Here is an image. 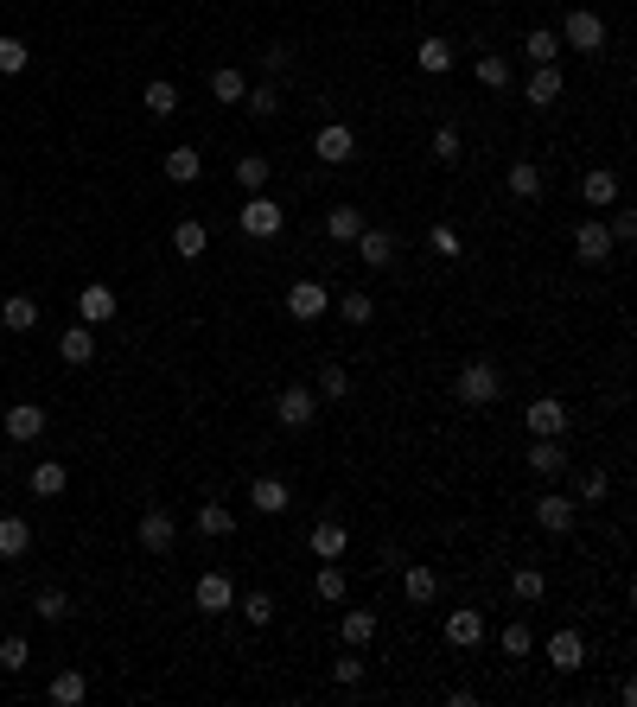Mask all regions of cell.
I'll list each match as a JSON object with an SVG mask.
<instances>
[{
    "mask_svg": "<svg viewBox=\"0 0 637 707\" xmlns=\"http://www.w3.org/2000/svg\"><path fill=\"white\" fill-rule=\"evenodd\" d=\"M453 395H459V408H491L497 395H504V370H497L491 357H472V364L459 370V383H453Z\"/></svg>",
    "mask_w": 637,
    "mask_h": 707,
    "instance_id": "cell-1",
    "label": "cell"
},
{
    "mask_svg": "<svg viewBox=\"0 0 637 707\" xmlns=\"http://www.w3.org/2000/svg\"><path fill=\"white\" fill-rule=\"evenodd\" d=\"M281 223H287V211H281L268 192H249V198H243V236L268 243V236H281Z\"/></svg>",
    "mask_w": 637,
    "mask_h": 707,
    "instance_id": "cell-2",
    "label": "cell"
},
{
    "mask_svg": "<svg viewBox=\"0 0 637 707\" xmlns=\"http://www.w3.org/2000/svg\"><path fill=\"white\" fill-rule=\"evenodd\" d=\"M561 45H574V51H593L599 58V45H606V20H599L593 7H574L561 20Z\"/></svg>",
    "mask_w": 637,
    "mask_h": 707,
    "instance_id": "cell-3",
    "label": "cell"
},
{
    "mask_svg": "<svg viewBox=\"0 0 637 707\" xmlns=\"http://www.w3.org/2000/svg\"><path fill=\"white\" fill-rule=\"evenodd\" d=\"M523 427L536 440H561L567 434V402H561V395H536V402L523 408Z\"/></svg>",
    "mask_w": 637,
    "mask_h": 707,
    "instance_id": "cell-4",
    "label": "cell"
},
{
    "mask_svg": "<svg viewBox=\"0 0 637 707\" xmlns=\"http://www.w3.org/2000/svg\"><path fill=\"white\" fill-rule=\"evenodd\" d=\"M192 606H198V612H211V618H217V612H230V606H236V580L223 574V567L198 574V580H192Z\"/></svg>",
    "mask_w": 637,
    "mask_h": 707,
    "instance_id": "cell-5",
    "label": "cell"
},
{
    "mask_svg": "<svg viewBox=\"0 0 637 707\" xmlns=\"http://www.w3.org/2000/svg\"><path fill=\"white\" fill-rule=\"evenodd\" d=\"M612 230H606V223H599V217H580L574 223V255H580V262H587V268H599V262H612Z\"/></svg>",
    "mask_w": 637,
    "mask_h": 707,
    "instance_id": "cell-6",
    "label": "cell"
},
{
    "mask_svg": "<svg viewBox=\"0 0 637 707\" xmlns=\"http://www.w3.org/2000/svg\"><path fill=\"white\" fill-rule=\"evenodd\" d=\"M287 313H294L300 325H313V319L332 313V293H325L319 281H294V287H287Z\"/></svg>",
    "mask_w": 637,
    "mask_h": 707,
    "instance_id": "cell-7",
    "label": "cell"
},
{
    "mask_svg": "<svg viewBox=\"0 0 637 707\" xmlns=\"http://www.w3.org/2000/svg\"><path fill=\"white\" fill-rule=\"evenodd\" d=\"M319 408H325L319 395L294 383V389H281V402H274V421H281V427H313V415H319Z\"/></svg>",
    "mask_w": 637,
    "mask_h": 707,
    "instance_id": "cell-8",
    "label": "cell"
},
{
    "mask_svg": "<svg viewBox=\"0 0 637 707\" xmlns=\"http://www.w3.org/2000/svg\"><path fill=\"white\" fill-rule=\"evenodd\" d=\"M536 523L548 529V536H567V529L580 523V504H574V497H561V491H542L536 497Z\"/></svg>",
    "mask_w": 637,
    "mask_h": 707,
    "instance_id": "cell-9",
    "label": "cell"
},
{
    "mask_svg": "<svg viewBox=\"0 0 637 707\" xmlns=\"http://www.w3.org/2000/svg\"><path fill=\"white\" fill-rule=\"evenodd\" d=\"M313 153L325 166H344V160H357V134L344 128V122H325L319 134H313Z\"/></svg>",
    "mask_w": 637,
    "mask_h": 707,
    "instance_id": "cell-10",
    "label": "cell"
},
{
    "mask_svg": "<svg viewBox=\"0 0 637 707\" xmlns=\"http://www.w3.org/2000/svg\"><path fill=\"white\" fill-rule=\"evenodd\" d=\"M45 421H51V415H45L39 402H13L7 415H0V427H7V440H20V446H26V440H39V434H45Z\"/></svg>",
    "mask_w": 637,
    "mask_h": 707,
    "instance_id": "cell-11",
    "label": "cell"
},
{
    "mask_svg": "<svg viewBox=\"0 0 637 707\" xmlns=\"http://www.w3.org/2000/svg\"><path fill=\"white\" fill-rule=\"evenodd\" d=\"M172 542H179L172 510H141V548H147V555H172Z\"/></svg>",
    "mask_w": 637,
    "mask_h": 707,
    "instance_id": "cell-12",
    "label": "cell"
},
{
    "mask_svg": "<svg viewBox=\"0 0 637 707\" xmlns=\"http://www.w3.org/2000/svg\"><path fill=\"white\" fill-rule=\"evenodd\" d=\"M115 313H122V306H115V287H102V281H90L77 293V319L83 325H109Z\"/></svg>",
    "mask_w": 637,
    "mask_h": 707,
    "instance_id": "cell-13",
    "label": "cell"
},
{
    "mask_svg": "<svg viewBox=\"0 0 637 707\" xmlns=\"http://www.w3.org/2000/svg\"><path fill=\"white\" fill-rule=\"evenodd\" d=\"M351 249H357V262H364V268H395V236L389 230H370V223H364Z\"/></svg>",
    "mask_w": 637,
    "mask_h": 707,
    "instance_id": "cell-14",
    "label": "cell"
},
{
    "mask_svg": "<svg viewBox=\"0 0 637 707\" xmlns=\"http://www.w3.org/2000/svg\"><path fill=\"white\" fill-rule=\"evenodd\" d=\"M446 644H453V650H472V644H485V612H472V606L446 612Z\"/></svg>",
    "mask_w": 637,
    "mask_h": 707,
    "instance_id": "cell-15",
    "label": "cell"
},
{
    "mask_svg": "<svg viewBox=\"0 0 637 707\" xmlns=\"http://www.w3.org/2000/svg\"><path fill=\"white\" fill-rule=\"evenodd\" d=\"M287 504H294L287 478H255V485H249V510H255V516H281Z\"/></svg>",
    "mask_w": 637,
    "mask_h": 707,
    "instance_id": "cell-16",
    "label": "cell"
},
{
    "mask_svg": "<svg viewBox=\"0 0 637 707\" xmlns=\"http://www.w3.org/2000/svg\"><path fill=\"white\" fill-rule=\"evenodd\" d=\"M58 357H64V364H77V370H83V364H96V325H83V319H77L71 332L58 338Z\"/></svg>",
    "mask_w": 637,
    "mask_h": 707,
    "instance_id": "cell-17",
    "label": "cell"
},
{
    "mask_svg": "<svg viewBox=\"0 0 637 707\" xmlns=\"http://www.w3.org/2000/svg\"><path fill=\"white\" fill-rule=\"evenodd\" d=\"M26 485H32V497H64L71 472H64V459H39V465L26 472Z\"/></svg>",
    "mask_w": 637,
    "mask_h": 707,
    "instance_id": "cell-18",
    "label": "cell"
},
{
    "mask_svg": "<svg viewBox=\"0 0 637 707\" xmlns=\"http://www.w3.org/2000/svg\"><path fill=\"white\" fill-rule=\"evenodd\" d=\"M0 325H7V332H32V325H39V300H32V293H7V300H0Z\"/></svg>",
    "mask_w": 637,
    "mask_h": 707,
    "instance_id": "cell-19",
    "label": "cell"
},
{
    "mask_svg": "<svg viewBox=\"0 0 637 707\" xmlns=\"http://www.w3.org/2000/svg\"><path fill=\"white\" fill-rule=\"evenodd\" d=\"M344 548H351V529H344V523H332V516L313 523V555L319 561H344Z\"/></svg>",
    "mask_w": 637,
    "mask_h": 707,
    "instance_id": "cell-20",
    "label": "cell"
},
{
    "mask_svg": "<svg viewBox=\"0 0 637 707\" xmlns=\"http://www.w3.org/2000/svg\"><path fill=\"white\" fill-rule=\"evenodd\" d=\"M523 102H536V109H548V102H561V71L555 64H536L523 83Z\"/></svg>",
    "mask_w": 637,
    "mask_h": 707,
    "instance_id": "cell-21",
    "label": "cell"
},
{
    "mask_svg": "<svg viewBox=\"0 0 637 707\" xmlns=\"http://www.w3.org/2000/svg\"><path fill=\"white\" fill-rule=\"evenodd\" d=\"M172 249H179L185 262H198V255L211 249V230H204L198 217H179V223H172Z\"/></svg>",
    "mask_w": 637,
    "mask_h": 707,
    "instance_id": "cell-22",
    "label": "cell"
},
{
    "mask_svg": "<svg viewBox=\"0 0 637 707\" xmlns=\"http://www.w3.org/2000/svg\"><path fill=\"white\" fill-rule=\"evenodd\" d=\"M548 663H555V669H580V663H587V637H580V631H555V637H548Z\"/></svg>",
    "mask_w": 637,
    "mask_h": 707,
    "instance_id": "cell-23",
    "label": "cell"
},
{
    "mask_svg": "<svg viewBox=\"0 0 637 707\" xmlns=\"http://www.w3.org/2000/svg\"><path fill=\"white\" fill-rule=\"evenodd\" d=\"M141 109L153 115V122H166V115H179V83H166V77H153L147 90H141Z\"/></svg>",
    "mask_w": 637,
    "mask_h": 707,
    "instance_id": "cell-24",
    "label": "cell"
},
{
    "mask_svg": "<svg viewBox=\"0 0 637 707\" xmlns=\"http://www.w3.org/2000/svg\"><path fill=\"white\" fill-rule=\"evenodd\" d=\"M415 64H421L427 77H446V71H453V39H440V32H434V39H421L415 45Z\"/></svg>",
    "mask_w": 637,
    "mask_h": 707,
    "instance_id": "cell-25",
    "label": "cell"
},
{
    "mask_svg": "<svg viewBox=\"0 0 637 707\" xmlns=\"http://www.w3.org/2000/svg\"><path fill=\"white\" fill-rule=\"evenodd\" d=\"M529 472H536V478H561L567 472V446L561 440H536V446H529Z\"/></svg>",
    "mask_w": 637,
    "mask_h": 707,
    "instance_id": "cell-26",
    "label": "cell"
},
{
    "mask_svg": "<svg viewBox=\"0 0 637 707\" xmlns=\"http://www.w3.org/2000/svg\"><path fill=\"white\" fill-rule=\"evenodd\" d=\"M32 548V523L26 516H0V561H20Z\"/></svg>",
    "mask_w": 637,
    "mask_h": 707,
    "instance_id": "cell-27",
    "label": "cell"
},
{
    "mask_svg": "<svg viewBox=\"0 0 637 707\" xmlns=\"http://www.w3.org/2000/svg\"><path fill=\"white\" fill-rule=\"evenodd\" d=\"M357 230H364V211H357V204H332V211H325V236H332V243H357Z\"/></svg>",
    "mask_w": 637,
    "mask_h": 707,
    "instance_id": "cell-28",
    "label": "cell"
},
{
    "mask_svg": "<svg viewBox=\"0 0 637 707\" xmlns=\"http://www.w3.org/2000/svg\"><path fill=\"white\" fill-rule=\"evenodd\" d=\"M402 593H408V606H434V593H440V574L415 561V567L402 574Z\"/></svg>",
    "mask_w": 637,
    "mask_h": 707,
    "instance_id": "cell-29",
    "label": "cell"
},
{
    "mask_svg": "<svg viewBox=\"0 0 637 707\" xmlns=\"http://www.w3.org/2000/svg\"><path fill=\"white\" fill-rule=\"evenodd\" d=\"M243 109L255 115V122H274V115H281V83H249V96H243Z\"/></svg>",
    "mask_w": 637,
    "mask_h": 707,
    "instance_id": "cell-30",
    "label": "cell"
},
{
    "mask_svg": "<svg viewBox=\"0 0 637 707\" xmlns=\"http://www.w3.org/2000/svg\"><path fill=\"white\" fill-rule=\"evenodd\" d=\"M166 179H172V185L204 179V153H198V147H172V153H166Z\"/></svg>",
    "mask_w": 637,
    "mask_h": 707,
    "instance_id": "cell-31",
    "label": "cell"
},
{
    "mask_svg": "<svg viewBox=\"0 0 637 707\" xmlns=\"http://www.w3.org/2000/svg\"><path fill=\"white\" fill-rule=\"evenodd\" d=\"M504 185H510V198H523V204H536V198H542V166H536V160H516V166H510V179H504Z\"/></svg>",
    "mask_w": 637,
    "mask_h": 707,
    "instance_id": "cell-32",
    "label": "cell"
},
{
    "mask_svg": "<svg viewBox=\"0 0 637 707\" xmlns=\"http://www.w3.org/2000/svg\"><path fill=\"white\" fill-rule=\"evenodd\" d=\"M580 198H587V204H618V172L612 166H593L587 179H580Z\"/></svg>",
    "mask_w": 637,
    "mask_h": 707,
    "instance_id": "cell-33",
    "label": "cell"
},
{
    "mask_svg": "<svg viewBox=\"0 0 637 707\" xmlns=\"http://www.w3.org/2000/svg\"><path fill=\"white\" fill-rule=\"evenodd\" d=\"M268 153H236V185H243V192H268Z\"/></svg>",
    "mask_w": 637,
    "mask_h": 707,
    "instance_id": "cell-34",
    "label": "cell"
},
{
    "mask_svg": "<svg viewBox=\"0 0 637 707\" xmlns=\"http://www.w3.org/2000/svg\"><path fill=\"white\" fill-rule=\"evenodd\" d=\"M51 701H58V707L90 701V676H83V669H64V676H51Z\"/></svg>",
    "mask_w": 637,
    "mask_h": 707,
    "instance_id": "cell-35",
    "label": "cell"
},
{
    "mask_svg": "<svg viewBox=\"0 0 637 707\" xmlns=\"http://www.w3.org/2000/svg\"><path fill=\"white\" fill-rule=\"evenodd\" d=\"M523 58H529V64H555V58H561V32L536 26V32L523 39Z\"/></svg>",
    "mask_w": 637,
    "mask_h": 707,
    "instance_id": "cell-36",
    "label": "cell"
},
{
    "mask_svg": "<svg viewBox=\"0 0 637 707\" xmlns=\"http://www.w3.org/2000/svg\"><path fill=\"white\" fill-rule=\"evenodd\" d=\"M510 593L523 599V606H536V599L548 593V574H542V567H516V574H510Z\"/></svg>",
    "mask_w": 637,
    "mask_h": 707,
    "instance_id": "cell-37",
    "label": "cell"
},
{
    "mask_svg": "<svg viewBox=\"0 0 637 707\" xmlns=\"http://www.w3.org/2000/svg\"><path fill=\"white\" fill-rule=\"evenodd\" d=\"M332 306L344 313V325H370V319H376V300H370L364 287H351V293H344V300H332Z\"/></svg>",
    "mask_w": 637,
    "mask_h": 707,
    "instance_id": "cell-38",
    "label": "cell"
},
{
    "mask_svg": "<svg viewBox=\"0 0 637 707\" xmlns=\"http://www.w3.org/2000/svg\"><path fill=\"white\" fill-rule=\"evenodd\" d=\"M192 523H198V536H230V529H236V510H223V504H204L198 516H192Z\"/></svg>",
    "mask_w": 637,
    "mask_h": 707,
    "instance_id": "cell-39",
    "label": "cell"
},
{
    "mask_svg": "<svg viewBox=\"0 0 637 707\" xmlns=\"http://www.w3.org/2000/svg\"><path fill=\"white\" fill-rule=\"evenodd\" d=\"M344 650H364L370 637H376V612H344Z\"/></svg>",
    "mask_w": 637,
    "mask_h": 707,
    "instance_id": "cell-40",
    "label": "cell"
},
{
    "mask_svg": "<svg viewBox=\"0 0 637 707\" xmlns=\"http://www.w3.org/2000/svg\"><path fill=\"white\" fill-rule=\"evenodd\" d=\"M211 96H217V102H243V96H249L243 71H236V64H223V71H211Z\"/></svg>",
    "mask_w": 637,
    "mask_h": 707,
    "instance_id": "cell-41",
    "label": "cell"
},
{
    "mask_svg": "<svg viewBox=\"0 0 637 707\" xmlns=\"http://www.w3.org/2000/svg\"><path fill=\"white\" fill-rule=\"evenodd\" d=\"M313 395H319V402H344V395H351V370H344V364H325Z\"/></svg>",
    "mask_w": 637,
    "mask_h": 707,
    "instance_id": "cell-42",
    "label": "cell"
},
{
    "mask_svg": "<svg viewBox=\"0 0 637 707\" xmlns=\"http://www.w3.org/2000/svg\"><path fill=\"white\" fill-rule=\"evenodd\" d=\"M32 612H39L45 625H58V618H71V599H64V586H39V599H32Z\"/></svg>",
    "mask_w": 637,
    "mask_h": 707,
    "instance_id": "cell-43",
    "label": "cell"
},
{
    "mask_svg": "<svg viewBox=\"0 0 637 707\" xmlns=\"http://www.w3.org/2000/svg\"><path fill=\"white\" fill-rule=\"evenodd\" d=\"M497 644H504V657H516V663H523L529 650H536V631H529L523 618H516V625H504V631H497Z\"/></svg>",
    "mask_w": 637,
    "mask_h": 707,
    "instance_id": "cell-44",
    "label": "cell"
},
{
    "mask_svg": "<svg viewBox=\"0 0 637 707\" xmlns=\"http://www.w3.org/2000/svg\"><path fill=\"white\" fill-rule=\"evenodd\" d=\"M472 71H478V83H485V90H510V58H497V51H485Z\"/></svg>",
    "mask_w": 637,
    "mask_h": 707,
    "instance_id": "cell-45",
    "label": "cell"
},
{
    "mask_svg": "<svg viewBox=\"0 0 637 707\" xmlns=\"http://www.w3.org/2000/svg\"><path fill=\"white\" fill-rule=\"evenodd\" d=\"M243 625H274V593H262V586H255V593H243Z\"/></svg>",
    "mask_w": 637,
    "mask_h": 707,
    "instance_id": "cell-46",
    "label": "cell"
},
{
    "mask_svg": "<svg viewBox=\"0 0 637 707\" xmlns=\"http://www.w3.org/2000/svg\"><path fill=\"white\" fill-rule=\"evenodd\" d=\"M459 153H466L459 128H453V122H440V128H434V160H440V166H459Z\"/></svg>",
    "mask_w": 637,
    "mask_h": 707,
    "instance_id": "cell-47",
    "label": "cell"
},
{
    "mask_svg": "<svg viewBox=\"0 0 637 707\" xmlns=\"http://www.w3.org/2000/svg\"><path fill=\"white\" fill-rule=\"evenodd\" d=\"M26 64H32V51H26V39H13V32H7V39H0V77H20Z\"/></svg>",
    "mask_w": 637,
    "mask_h": 707,
    "instance_id": "cell-48",
    "label": "cell"
},
{
    "mask_svg": "<svg viewBox=\"0 0 637 707\" xmlns=\"http://www.w3.org/2000/svg\"><path fill=\"white\" fill-rule=\"evenodd\" d=\"M606 491H612V478L593 465V472H580V485H574V504H606Z\"/></svg>",
    "mask_w": 637,
    "mask_h": 707,
    "instance_id": "cell-49",
    "label": "cell"
},
{
    "mask_svg": "<svg viewBox=\"0 0 637 707\" xmlns=\"http://www.w3.org/2000/svg\"><path fill=\"white\" fill-rule=\"evenodd\" d=\"M32 663V650H26V637H0V669L7 676H20V669Z\"/></svg>",
    "mask_w": 637,
    "mask_h": 707,
    "instance_id": "cell-50",
    "label": "cell"
},
{
    "mask_svg": "<svg viewBox=\"0 0 637 707\" xmlns=\"http://www.w3.org/2000/svg\"><path fill=\"white\" fill-rule=\"evenodd\" d=\"M427 249H434V255H446V262H453V255L466 249V243H459V230H453V223H434V230H427Z\"/></svg>",
    "mask_w": 637,
    "mask_h": 707,
    "instance_id": "cell-51",
    "label": "cell"
},
{
    "mask_svg": "<svg viewBox=\"0 0 637 707\" xmlns=\"http://www.w3.org/2000/svg\"><path fill=\"white\" fill-rule=\"evenodd\" d=\"M332 682H338V688H357V682H364V663H357V650H344V657L332 663Z\"/></svg>",
    "mask_w": 637,
    "mask_h": 707,
    "instance_id": "cell-52",
    "label": "cell"
},
{
    "mask_svg": "<svg viewBox=\"0 0 637 707\" xmlns=\"http://www.w3.org/2000/svg\"><path fill=\"white\" fill-rule=\"evenodd\" d=\"M313 586H319V599H344V567H338V561H325Z\"/></svg>",
    "mask_w": 637,
    "mask_h": 707,
    "instance_id": "cell-53",
    "label": "cell"
},
{
    "mask_svg": "<svg viewBox=\"0 0 637 707\" xmlns=\"http://www.w3.org/2000/svg\"><path fill=\"white\" fill-rule=\"evenodd\" d=\"M287 64H294V51H287V45H268V51H262V71H268V77H281Z\"/></svg>",
    "mask_w": 637,
    "mask_h": 707,
    "instance_id": "cell-54",
    "label": "cell"
},
{
    "mask_svg": "<svg viewBox=\"0 0 637 707\" xmlns=\"http://www.w3.org/2000/svg\"><path fill=\"white\" fill-rule=\"evenodd\" d=\"M606 230H612V243H631V236H637V217H631V211H618Z\"/></svg>",
    "mask_w": 637,
    "mask_h": 707,
    "instance_id": "cell-55",
    "label": "cell"
}]
</instances>
